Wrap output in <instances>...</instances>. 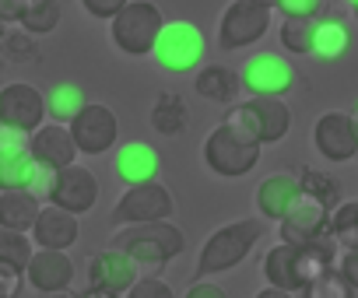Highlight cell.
I'll return each instance as SVG.
<instances>
[{"label": "cell", "instance_id": "obj_1", "mask_svg": "<svg viewBox=\"0 0 358 298\" xmlns=\"http://www.w3.org/2000/svg\"><path fill=\"white\" fill-rule=\"evenodd\" d=\"M334 267V235L323 232L313 242H278L267 256H264V277L274 288L285 291H302L313 277H320L323 270Z\"/></svg>", "mask_w": 358, "mask_h": 298}, {"label": "cell", "instance_id": "obj_2", "mask_svg": "<svg viewBox=\"0 0 358 298\" xmlns=\"http://www.w3.org/2000/svg\"><path fill=\"white\" fill-rule=\"evenodd\" d=\"M113 246L123 249L134 263H169L176 260L179 253L187 249V239L169 218L165 221H144V225H123L116 235H113Z\"/></svg>", "mask_w": 358, "mask_h": 298}, {"label": "cell", "instance_id": "obj_3", "mask_svg": "<svg viewBox=\"0 0 358 298\" xmlns=\"http://www.w3.org/2000/svg\"><path fill=\"white\" fill-rule=\"evenodd\" d=\"M260 235H264V225L257 218H243V221L222 225L218 232L208 235V242L201 249V260H197V274L201 277H215V274H225V270L239 267L253 253Z\"/></svg>", "mask_w": 358, "mask_h": 298}, {"label": "cell", "instance_id": "obj_4", "mask_svg": "<svg viewBox=\"0 0 358 298\" xmlns=\"http://www.w3.org/2000/svg\"><path fill=\"white\" fill-rule=\"evenodd\" d=\"M260 147H264V144H257L253 137L239 133L232 123L222 119V123L208 133V140H204V162H208V169H211L215 176H222V179H243V176H250V172L257 169Z\"/></svg>", "mask_w": 358, "mask_h": 298}, {"label": "cell", "instance_id": "obj_5", "mask_svg": "<svg viewBox=\"0 0 358 298\" xmlns=\"http://www.w3.org/2000/svg\"><path fill=\"white\" fill-rule=\"evenodd\" d=\"M208 53V39L201 32V25L194 22H183V18H176V22H162L158 29V39L151 46V57L162 70L169 74H187L194 67H201Z\"/></svg>", "mask_w": 358, "mask_h": 298}, {"label": "cell", "instance_id": "obj_6", "mask_svg": "<svg viewBox=\"0 0 358 298\" xmlns=\"http://www.w3.org/2000/svg\"><path fill=\"white\" fill-rule=\"evenodd\" d=\"M162 11L151 0H127V4L109 18V36L113 46L127 57H151V46L162 29Z\"/></svg>", "mask_w": 358, "mask_h": 298}, {"label": "cell", "instance_id": "obj_7", "mask_svg": "<svg viewBox=\"0 0 358 298\" xmlns=\"http://www.w3.org/2000/svg\"><path fill=\"white\" fill-rule=\"evenodd\" d=\"M271 11L260 0H232V4L222 11V22H218V46L222 50H243V46H253L267 36L271 29Z\"/></svg>", "mask_w": 358, "mask_h": 298}, {"label": "cell", "instance_id": "obj_8", "mask_svg": "<svg viewBox=\"0 0 358 298\" xmlns=\"http://www.w3.org/2000/svg\"><path fill=\"white\" fill-rule=\"evenodd\" d=\"M176 211V200L169 193V186H162L158 179H148V183H137L130 186L116 207H113V221L116 225H144V221H165L172 218Z\"/></svg>", "mask_w": 358, "mask_h": 298}, {"label": "cell", "instance_id": "obj_9", "mask_svg": "<svg viewBox=\"0 0 358 298\" xmlns=\"http://www.w3.org/2000/svg\"><path fill=\"white\" fill-rule=\"evenodd\" d=\"M71 137H74V147L81 155H106L109 147L116 144L120 137V119L109 105L102 102H85L81 112L67 123Z\"/></svg>", "mask_w": 358, "mask_h": 298}, {"label": "cell", "instance_id": "obj_10", "mask_svg": "<svg viewBox=\"0 0 358 298\" xmlns=\"http://www.w3.org/2000/svg\"><path fill=\"white\" fill-rule=\"evenodd\" d=\"M239 88L250 95H285L295 84V67L281 57V53H253L239 70Z\"/></svg>", "mask_w": 358, "mask_h": 298}, {"label": "cell", "instance_id": "obj_11", "mask_svg": "<svg viewBox=\"0 0 358 298\" xmlns=\"http://www.w3.org/2000/svg\"><path fill=\"white\" fill-rule=\"evenodd\" d=\"M327 218H330V207H327L320 197L299 190L295 200L288 204V211H285L281 221H278V225H281V242H295V246L313 242L316 235L327 232Z\"/></svg>", "mask_w": 358, "mask_h": 298}, {"label": "cell", "instance_id": "obj_12", "mask_svg": "<svg viewBox=\"0 0 358 298\" xmlns=\"http://www.w3.org/2000/svg\"><path fill=\"white\" fill-rule=\"evenodd\" d=\"M313 144L327 162H351L358 158V133L351 112H323L313 126Z\"/></svg>", "mask_w": 358, "mask_h": 298}, {"label": "cell", "instance_id": "obj_13", "mask_svg": "<svg viewBox=\"0 0 358 298\" xmlns=\"http://www.w3.org/2000/svg\"><path fill=\"white\" fill-rule=\"evenodd\" d=\"M43 119H46V98L39 88H32L25 81L0 88V123L4 126L32 133L36 126H43Z\"/></svg>", "mask_w": 358, "mask_h": 298}, {"label": "cell", "instance_id": "obj_14", "mask_svg": "<svg viewBox=\"0 0 358 298\" xmlns=\"http://www.w3.org/2000/svg\"><path fill=\"white\" fill-rule=\"evenodd\" d=\"M99 200V179L92 169L85 165H67L57 172V183H53V193H50V204L53 207H64L71 214H88Z\"/></svg>", "mask_w": 358, "mask_h": 298}, {"label": "cell", "instance_id": "obj_15", "mask_svg": "<svg viewBox=\"0 0 358 298\" xmlns=\"http://www.w3.org/2000/svg\"><path fill=\"white\" fill-rule=\"evenodd\" d=\"M29 284L46 295V291H67L74 281V260L67 256V249H32L29 267H25Z\"/></svg>", "mask_w": 358, "mask_h": 298}, {"label": "cell", "instance_id": "obj_16", "mask_svg": "<svg viewBox=\"0 0 358 298\" xmlns=\"http://www.w3.org/2000/svg\"><path fill=\"white\" fill-rule=\"evenodd\" d=\"M29 151H32V158H36L39 165L57 169V172L67 169V165H74V158H78L74 137H71V130H67L64 123L36 126V130L29 133Z\"/></svg>", "mask_w": 358, "mask_h": 298}, {"label": "cell", "instance_id": "obj_17", "mask_svg": "<svg viewBox=\"0 0 358 298\" xmlns=\"http://www.w3.org/2000/svg\"><path fill=\"white\" fill-rule=\"evenodd\" d=\"M88 281L95 291L106 295H123L134 281H137V263L123 253V249H102L99 256H92L88 263Z\"/></svg>", "mask_w": 358, "mask_h": 298}, {"label": "cell", "instance_id": "obj_18", "mask_svg": "<svg viewBox=\"0 0 358 298\" xmlns=\"http://www.w3.org/2000/svg\"><path fill=\"white\" fill-rule=\"evenodd\" d=\"M113 169H116V179H120V183L137 186V183L158 179L162 155L155 151V144H148V140H127V144H120V147H116Z\"/></svg>", "mask_w": 358, "mask_h": 298}, {"label": "cell", "instance_id": "obj_19", "mask_svg": "<svg viewBox=\"0 0 358 298\" xmlns=\"http://www.w3.org/2000/svg\"><path fill=\"white\" fill-rule=\"evenodd\" d=\"M81 235V225H78V214L64 211V207H39L36 214V225H32V246L39 249H71Z\"/></svg>", "mask_w": 358, "mask_h": 298}, {"label": "cell", "instance_id": "obj_20", "mask_svg": "<svg viewBox=\"0 0 358 298\" xmlns=\"http://www.w3.org/2000/svg\"><path fill=\"white\" fill-rule=\"evenodd\" d=\"M246 109L253 112L257 140L260 144H278V140L288 137V130H292V109H288V102H281L278 95H250Z\"/></svg>", "mask_w": 358, "mask_h": 298}, {"label": "cell", "instance_id": "obj_21", "mask_svg": "<svg viewBox=\"0 0 358 298\" xmlns=\"http://www.w3.org/2000/svg\"><path fill=\"white\" fill-rule=\"evenodd\" d=\"M299 190H302V186H299V176H292V172H274V176H267V179L257 186V207H260V214L271 218V221H281V214L288 211V204L295 200Z\"/></svg>", "mask_w": 358, "mask_h": 298}, {"label": "cell", "instance_id": "obj_22", "mask_svg": "<svg viewBox=\"0 0 358 298\" xmlns=\"http://www.w3.org/2000/svg\"><path fill=\"white\" fill-rule=\"evenodd\" d=\"M39 207H43V204H39L29 190H0V228L32 232Z\"/></svg>", "mask_w": 358, "mask_h": 298}, {"label": "cell", "instance_id": "obj_23", "mask_svg": "<svg viewBox=\"0 0 358 298\" xmlns=\"http://www.w3.org/2000/svg\"><path fill=\"white\" fill-rule=\"evenodd\" d=\"M190 123V105L183 102V95L176 91H162L151 105V126L162 133V137H179Z\"/></svg>", "mask_w": 358, "mask_h": 298}, {"label": "cell", "instance_id": "obj_24", "mask_svg": "<svg viewBox=\"0 0 358 298\" xmlns=\"http://www.w3.org/2000/svg\"><path fill=\"white\" fill-rule=\"evenodd\" d=\"M194 91H197L201 98H208V102L232 105L236 95H239V77H236V70H229V67H222V64H211V67H204V70L197 74Z\"/></svg>", "mask_w": 358, "mask_h": 298}, {"label": "cell", "instance_id": "obj_25", "mask_svg": "<svg viewBox=\"0 0 358 298\" xmlns=\"http://www.w3.org/2000/svg\"><path fill=\"white\" fill-rule=\"evenodd\" d=\"M36 172V158L29 147H4L0 151V190H25Z\"/></svg>", "mask_w": 358, "mask_h": 298}, {"label": "cell", "instance_id": "obj_26", "mask_svg": "<svg viewBox=\"0 0 358 298\" xmlns=\"http://www.w3.org/2000/svg\"><path fill=\"white\" fill-rule=\"evenodd\" d=\"M348 46H351V36H348V29L341 22L327 18V22H316L313 25V50H309L313 57H320V60H341L348 53Z\"/></svg>", "mask_w": 358, "mask_h": 298}, {"label": "cell", "instance_id": "obj_27", "mask_svg": "<svg viewBox=\"0 0 358 298\" xmlns=\"http://www.w3.org/2000/svg\"><path fill=\"white\" fill-rule=\"evenodd\" d=\"M43 98H46V116H50L53 123H71V119L81 112V105L88 102L85 91H81L74 81H60V84H53Z\"/></svg>", "mask_w": 358, "mask_h": 298}, {"label": "cell", "instance_id": "obj_28", "mask_svg": "<svg viewBox=\"0 0 358 298\" xmlns=\"http://www.w3.org/2000/svg\"><path fill=\"white\" fill-rule=\"evenodd\" d=\"M327 232H330L334 242H341L344 249H358V200L337 204V211L327 218Z\"/></svg>", "mask_w": 358, "mask_h": 298}, {"label": "cell", "instance_id": "obj_29", "mask_svg": "<svg viewBox=\"0 0 358 298\" xmlns=\"http://www.w3.org/2000/svg\"><path fill=\"white\" fill-rule=\"evenodd\" d=\"M18 22H22V29L29 36H46V32H53L60 25V4H57V0H39V4L22 11Z\"/></svg>", "mask_w": 358, "mask_h": 298}, {"label": "cell", "instance_id": "obj_30", "mask_svg": "<svg viewBox=\"0 0 358 298\" xmlns=\"http://www.w3.org/2000/svg\"><path fill=\"white\" fill-rule=\"evenodd\" d=\"M32 239L29 232H11V228H0V263H11L18 270L29 267V256H32Z\"/></svg>", "mask_w": 358, "mask_h": 298}, {"label": "cell", "instance_id": "obj_31", "mask_svg": "<svg viewBox=\"0 0 358 298\" xmlns=\"http://www.w3.org/2000/svg\"><path fill=\"white\" fill-rule=\"evenodd\" d=\"M313 25L316 18H285L281 25V46L295 57H306L313 50Z\"/></svg>", "mask_w": 358, "mask_h": 298}, {"label": "cell", "instance_id": "obj_32", "mask_svg": "<svg viewBox=\"0 0 358 298\" xmlns=\"http://www.w3.org/2000/svg\"><path fill=\"white\" fill-rule=\"evenodd\" d=\"M306 298H351V284L330 267V270H323L320 277H313L306 288Z\"/></svg>", "mask_w": 358, "mask_h": 298}, {"label": "cell", "instance_id": "obj_33", "mask_svg": "<svg viewBox=\"0 0 358 298\" xmlns=\"http://www.w3.org/2000/svg\"><path fill=\"white\" fill-rule=\"evenodd\" d=\"M299 186L306 190V193H313V197H320L327 207H334L337 204V183L330 179V176H320V172H313V169H306L302 176H299Z\"/></svg>", "mask_w": 358, "mask_h": 298}, {"label": "cell", "instance_id": "obj_34", "mask_svg": "<svg viewBox=\"0 0 358 298\" xmlns=\"http://www.w3.org/2000/svg\"><path fill=\"white\" fill-rule=\"evenodd\" d=\"M123 298H176V295H172V288H169L165 281H158V277H137V281L123 291Z\"/></svg>", "mask_w": 358, "mask_h": 298}, {"label": "cell", "instance_id": "obj_35", "mask_svg": "<svg viewBox=\"0 0 358 298\" xmlns=\"http://www.w3.org/2000/svg\"><path fill=\"white\" fill-rule=\"evenodd\" d=\"M53 183H57V169H46V165H39V162H36V172H32V179H29V186H25V190H29L39 204H50Z\"/></svg>", "mask_w": 358, "mask_h": 298}, {"label": "cell", "instance_id": "obj_36", "mask_svg": "<svg viewBox=\"0 0 358 298\" xmlns=\"http://www.w3.org/2000/svg\"><path fill=\"white\" fill-rule=\"evenodd\" d=\"M274 8L285 15V18H316L323 0H274Z\"/></svg>", "mask_w": 358, "mask_h": 298}, {"label": "cell", "instance_id": "obj_37", "mask_svg": "<svg viewBox=\"0 0 358 298\" xmlns=\"http://www.w3.org/2000/svg\"><path fill=\"white\" fill-rule=\"evenodd\" d=\"M25 281V270L11 267V263H0V298H18Z\"/></svg>", "mask_w": 358, "mask_h": 298}, {"label": "cell", "instance_id": "obj_38", "mask_svg": "<svg viewBox=\"0 0 358 298\" xmlns=\"http://www.w3.org/2000/svg\"><path fill=\"white\" fill-rule=\"evenodd\" d=\"M337 274L351 284V291H358V249H344V256L337 263Z\"/></svg>", "mask_w": 358, "mask_h": 298}, {"label": "cell", "instance_id": "obj_39", "mask_svg": "<svg viewBox=\"0 0 358 298\" xmlns=\"http://www.w3.org/2000/svg\"><path fill=\"white\" fill-rule=\"evenodd\" d=\"M127 0H81V8L92 15V18H113Z\"/></svg>", "mask_w": 358, "mask_h": 298}, {"label": "cell", "instance_id": "obj_40", "mask_svg": "<svg viewBox=\"0 0 358 298\" xmlns=\"http://www.w3.org/2000/svg\"><path fill=\"white\" fill-rule=\"evenodd\" d=\"M4 147H29V133L0 123V151H4Z\"/></svg>", "mask_w": 358, "mask_h": 298}, {"label": "cell", "instance_id": "obj_41", "mask_svg": "<svg viewBox=\"0 0 358 298\" xmlns=\"http://www.w3.org/2000/svg\"><path fill=\"white\" fill-rule=\"evenodd\" d=\"M187 298H229V295L218 284H211V281H197V284H190Z\"/></svg>", "mask_w": 358, "mask_h": 298}, {"label": "cell", "instance_id": "obj_42", "mask_svg": "<svg viewBox=\"0 0 358 298\" xmlns=\"http://www.w3.org/2000/svg\"><path fill=\"white\" fill-rule=\"evenodd\" d=\"M22 18V8H18V0H0V22H18Z\"/></svg>", "mask_w": 358, "mask_h": 298}, {"label": "cell", "instance_id": "obj_43", "mask_svg": "<svg viewBox=\"0 0 358 298\" xmlns=\"http://www.w3.org/2000/svg\"><path fill=\"white\" fill-rule=\"evenodd\" d=\"M257 298H292V291H285V288H274V284H267L264 291H257Z\"/></svg>", "mask_w": 358, "mask_h": 298}, {"label": "cell", "instance_id": "obj_44", "mask_svg": "<svg viewBox=\"0 0 358 298\" xmlns=\"http://www.w3.org/2000/svg\"><path fill=\"white\" fill-rule=\"evenodd\" d=\"M74 298H120V295H106V291H85V295H74Z\"/></svg>", "mask_w": 358, "mask_h": 298}, {"label": "cell", "instance_id": "obj_45", "mask_svg": "<svg viewBox=\"0 0 358 298\" xmlns=\"http://www.w3.org/2000/svg\"><path fill=\"white\" fill-rule=\"evenodd\" d=\"M43 298H74V295H71V291H46Z\"/></svg>", "mask_w": 358, "mask_h": 298}, {"label": "cell", "instance_id": "obj_46", "mask_svg": "<svg viewBox=\"0 0 358 298\" xmlns=\"http://www.w3.org/2000/svg\"><path fill=\"white\" fill-rule=\"evenodd\" d=\"M32 4H39V0H18V8L25 11V8H32Z\"/></svg>", "mask_w": 358, "mask_h": 298}, {"label": "cell", "instance_id": "obj_47", "mask_svg": "<svg viewBox=\"0 0 358 298\" xmlns=\"http://www.w3.org/2000/svg\"><path fill=\"white\" fill-rule=\"evenodd\" d=\"M351 119H355V133H358V105H355V112H351Z\"/></svg>", "mask_w": 358, "mask_h": 298}, {"label": "cell", "instance_id": "obj_48", "mask_svg": "<svg viewBox=\"0 0 358 298\" xmlns=\"http://www.w3.org/2000/svg\"><path fill=\"white\" fill-rule=\"evenodd\" d=\"M0 43H4V22H0Z\"/></svg>", "mask_w": 358, "mask_h": 298}, {"label": "cell", "instance_id": "obj_49", "mask_svg": "<svg viewBox=\"0 0 358 298\" xmlns=\"http://www.w3.org/2000/svg\"><path fill=\"white\" fill-rule=\"evenodd\" d=\"M260 4H267V8H274V0H260Z\"/></svg>", "mask_w": 358, "mask_h": 298}, {"label": "cell", "instance_id": "obj_50", "mask_svg": "<svg viewBox=\"0 0 358 298\" xmlns=\"http://www.w3.org/2000/svg\"><path fill=\"white\" fill-rule=\"evenodd\" d=\"M351 11H355V18H358V4H351Z\"/></svg>", "mask_w": 358, "mask_h": 298}, {"label": "cell", "instance_id": "obj_51", "mask_svg": "<svg viewBox=\"0 0 358 298\" xmlns=\"http://www.w3.org/2000/svg\"><path fill=\"white\" fill-rule=\"evenodd\" d=\"M348 4H358V0H348Z\"/></svg>", "mask_w": 358, "mask_h": 298}]
</instances>
